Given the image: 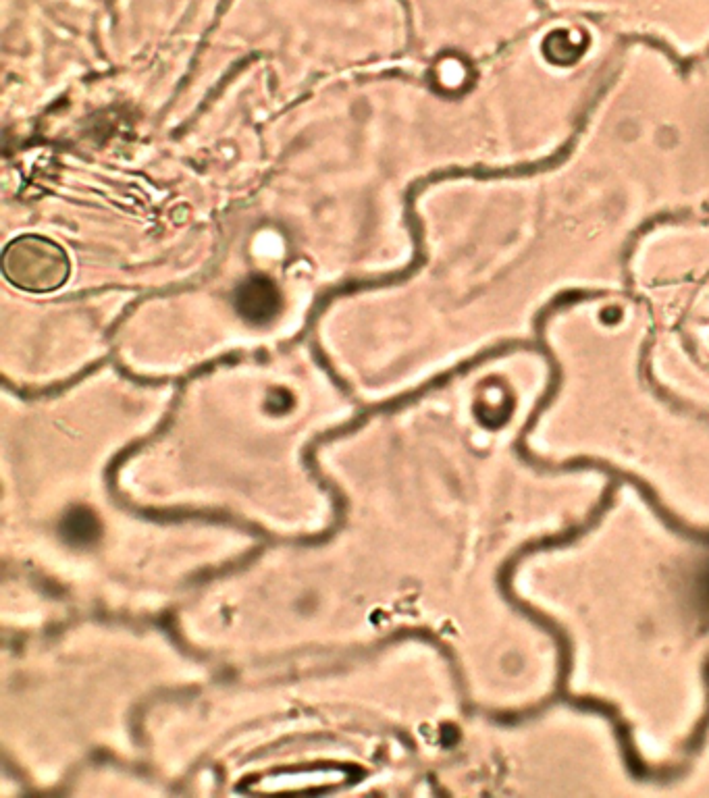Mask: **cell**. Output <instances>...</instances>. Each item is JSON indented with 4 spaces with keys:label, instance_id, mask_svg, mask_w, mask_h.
I'll use <instances>...</instances> for the list:
<instances>
[{
    "label": "cell",
    "instance_id": "1",
    "mask_svg": "<svg viewBox=\"0 0 709 798\" xmlns=\"http://www.w3.org/2000/svg\"><path fill=\"white\" fill-rule=\"evenodd\" d=\"M3 275L25 294L44 296L61 289L69 281L71 260L50 237L28 233L13 239L5 248Z\"/></svg>",
    "mask_w": 709,
    "mask_h": 798
},
{
    "label": "cell",
    "instance_id": "2",
    "mask_svg": "<svg viewBox=\"0 0 709 798\" xmlns=\"http://www.w3.org/2000/svg\"><path fill=\"white\" fill-rule=\"evenodd\" d=\"M235 308L250 325H267L281 310V294L271 279L254 275L235 291Z\"/></svg>",
    "mask_w": 709,
    "mask_h": 798
},
{
    "label": "cell",
    "instance_id": "3",
    "mask_svg": "<svg viewBox=\"0 0 709 798\" xmlns=\"http://www.w3.org/2000/svg\"><path fill=\"white\" fill-rule=\"evenodd\" d=\"M96 535H98V526H96L94 518L88 512L77 510V512L67 516V520H65V537L69 541L86 543V541L94 539Z\"/></svg>",
    "mask_w": 709,
    "mask_h": 798
}]
</instances>
